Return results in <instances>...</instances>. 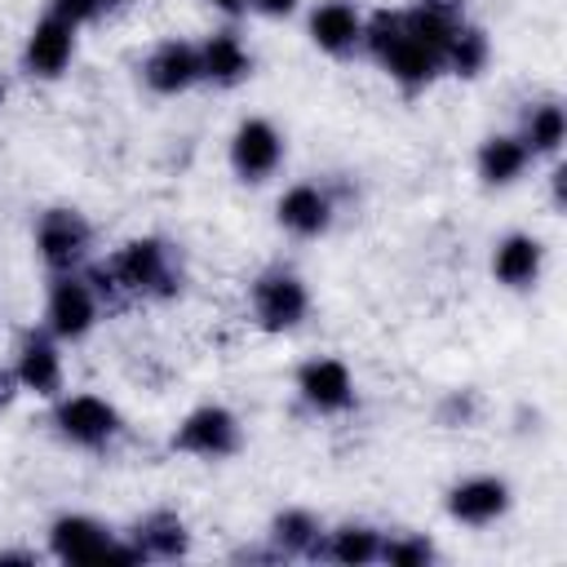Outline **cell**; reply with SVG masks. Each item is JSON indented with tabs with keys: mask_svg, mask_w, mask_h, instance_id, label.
<instances>
[{
	"mask_svg": "<svg viewBox=\"0 0 567 567\" xmlns=\"http://www.w3.org/2000/svg\"><path fill=\"white\" fill-rule=\"evenodd\" d=\"M527 168H532V151L523 146L518 133H487L474 151V173L492 190L514 186L518 177H527Z\"/></svg>",
	"mask_w": 567,
	"mask_h": 567,
	"instance_id": "20",
	"label": "cell"
},
{
	"mask_svg": "<svg viewBox=\"0 0 567 567\" xmlns=\"http://www.w3.org/2000/svg\"><path fill=\"white\" fill-rule=\"evenodd\" d=\"M128 540L142 563H173V558L190 554V527L177 509H151L146 518L133 523Z\"/></svg>",
	"mask_w": 567,
	"mask_h": 567,
	"instance_id": "19",
	"label": "cell"
},
{
	"mask_svg": "<svg viewBox=\"0 0 567 567\" xmlns=\"http://www.w3.org/2000/svg\"><path fill=\"white\" fill-rule=\"evenodd\" d=\"M49 554L58 563H142L133 540L93 514H58L49 523Z\"/></svg>",
	"mask_w": 567,
	"mask_h": 567,
	"instance_id": "4",
	"label": "cell"
},
{
	"mask_svg": "<svg viewBox=\"0 0 567 567\" xmlns=\"http://www.w3.org/2000/svg\"><path fill=\"white\" fill-rule=\"evenodd\" d=\"M142 84L155 97H182L186 89L199 84V49L182 35L159 40L146 58H142Z\"/></svg>",
	"mask_w": 567,
	"mask_h": 567,
	"instance_id": "15",
	"label": "cell"
},
{
	"mask_svg": "<svg viewBox=\"0 0 567 567\" xmlns=\"http://www.w3.org/2000/svg\"><path fill=\"white\" fill-rule=\"evenodd\" d=\"M509 501H514V492H509V483L501 474H465V478H456L447 487L443 509H447V518L456 527H474L478 532V527L501 523L509 514Z\"/></svg>",
	"mask_w": 567,
	"mask_h": 567,
	"instance_id": "12",
	"label": "cell"
},
{
	"mask_svg": "<svg viewBox=\"0 0 567 567\" xmlns=\"http://www.w3.org/2000/svg\"><path fill=\"white\" fill-rule=\"evenodd\" d=\"M102 319V297L93 292V284L84 279V270H66V275H53L49 292H44V328L71 346V341H84Z\"/></svg>",
	"mask_w": 567,
	"mask_h": 567,
	"instance_id": "8",
	"label": "cell"
},
{
	"mask_svg": "<svg viewBox=\"0 0 567 567\" xmlns=\"http://www.w3.org/2000/svg\"><path fill=\"white\" fill-rule=\"evenodd\" d=\"M549 199H554V208H567V168L563 164H554V173H549Z\"/></svg>",
	"mask_w": 567,
	"mask_h": 567,
	"instance_id": "31",
	"label": "cell"
},
{
	"mask_svg": "<svg viewBox=\"0 0 567 567\" xmlns=\"http://www.w3.org/2000/svg\"><path fill=\"white\" fill-rule=\"evenodd\" d=\"M208 9H217L221 18H244L248 13V0H204Z\"/></svg>",
	"mask_w": 567,
	"mask_h": 567,
	"instance_id": "32",
	"label": "cell"
},
{
	"mask_svg": "<svg viewBox=\"0 0 567 567\" xmlns=\"http://www.w3.org/2000/svg\"><path fill=\"white\" fill-rule=\"evenodd\" d=\"M478 412H483L478 390H447L443 403H439V425H447V430H470V425L478 421Z\"/></svg>",
	"mask_w": 567,
	"mask_h": 567,
	"instance_id": "28",
	"label": "cell"
},
{
	"mask_svg": "<svg viewBox=\"0 0 567 567\" xmlns=\"http://www.w3.org/2000/svg\"><path fill=\"white\" fill-rule=\"evenodd\" d=\"M443 75H456V80H474V75H483L487 71V62H492V40H487V31L478 27V22H456V31L447 35V44H443Z\"/></svg>",
	"mask_w": 567,
	"mask_h": 567,
	"instance_id": "24",
	"label": "cell"
},
{
	"mask_svg": "<svg viewBox=\"0 0 567 567\" xmlns=\"http://www.w3.org/2000/svg\"><path fill=\"white\" fill-rule=\"evenodd\" d=\"M275 221L292 239H319L337 221V195L328 182H292L275 199Z\"/></svg>",
	"mask_w": 567,
	"mask_h": 567,
	"instance_id": "13",
	"label": "cell"
},
{
	"mask_svg": "<svg viewBox=\"0 0 567 567\" xmlns=\"http://www.w3.org/2000/svg\"><path fill=\"white\" fill-rule=\"evenodd\" d=\"M199 84H213V89H235L252 75V49L244 44L239 31H213L204 35L199 44Z\"/></svg>",
	"mask_w": 567,
	"mask_h": 567,
	"instance_id": "18",
	"label": "cell"
},
{
	"mask_svg": "<svg viewBox=\"0 0 567 567\" xmlns=\"http://www.w3.org/2000/svg\"><path fill=\"white\" fill-rule=\"evenodd\" d=\"M381 527L372 523H337V527H323V540H319V558L323 563H337V567H368L381 558Z\"/></svg>",
	"mask_w": 567,
	"mask_h": 567,
	"instance_id": "21",
	"label": "cell"
},
{
	"mask_svg": "<svg viewBox=\"0 0 567 567\" xmlns=\"http://www.w3.org/2000/svg\"><path fill=\"white\" fill-rule=\"evenodd\" d=\"M284 133L266 120V115H244L226 142V159H230V173L244 182V186H261L270 182L279 168H284Z\"/></svg>",
	"mask_w": 567,
	"mask_h": 567,
	"instance_id": "9",
	"label": "cell"
},
{
	"mask_svg": "<svg viewBox=\"0 0 567 567\" xmlns=\"http://www.w3.org/2000/svg\"><path fill=\"white\" fill-rule=\"evenodd\" d=\"M53 430L62 443L80 447V452H106L120 434H124V416L111 399L102 394H58L53 399Z\"/></svg>",
	"mask_w": 567,
	"mask_h": 567,
	"instance_id": "5",
	"label": "cell"
},
{
	"mask_svg": "<svg viewBox=\"0 0 567 567\" xmlns=\"http://www.w3.org/2000/svg\"><path fill=\"white\" fill-rule=\"evenodd\" d=\"M71 58H75V27L62 22L58 13H44L22 40V71L31 80H62Z\"/></svg>",
	"mask_w": 567,
	"mask_h": 567,
	"instance_id": "16",
	"label": "cell"
},
{
	"mask_svg": "<svg viewBox=\"0 0 567 567\" xmlns=\"http://www.w3.org/2000/svg\"><path fill=\"white\" fill-rule=\"evenodd\" d=\"M403 22H408V31H412L430 53L443 58V44H447V35H452L456 22H461V9H456V0H416L412 9H403ZM439 66H443V62H439Z\"/></svg>",
	"mask_w": 567,
	"mask_h": 567,
	"instance_id": "25",
	"label": "cell"
},
{
	"mask_svg": "<svg viewBox=\"0 0 567 567\" xmlns=\"http://www.w3.org/2000/svg\"><path fill=\"white\" fill-rule=\"evenodd\" d=\"M545 275V244L527 230H509L492 244V279L509 292H527L536 288Z\"/></svg>",
	"mask_w": 567,
	"mask_h": 567,
	"instance_id": "17",
	"label": "cell"
},
{
	"mask_svg": "<svg viewBox=\"0 0 567 567\" xmlns=\"http://www.w3.org/2000/svg\"><path fill=\"white\" fill-rule=\"evenodd\" d=\"M297 9H301V0H248V13L270 18V22H284V18H292Z\"/></svg>",
	"mask_w": 567,
	"mask_h": 567,
	"instance_id": "29",
	"label": "cell"
},
{
	"mask_svg": "<svg viewBox=\"0 0 567 567\" xmlns=\"http://www.w3.org/2000/svg\"><path fill=\"white\" fill-rule=\"evenodd\" d=\"M275 558H319V540H323V523L310 514V509H279L270 518V532H266Z\"/></svg>",
	"mask_w": 567,
	"mask_h": 567,
	"instance_id": "23",
	"label": "cell"
},
{
	"mask_svg": "<svg viewBox=\"0 0 567 567\" xmlns=\"http://www.w3.org/2000/svg\"><path fill=\"white\" fill-rule=\"evenodd\" d=\"M35 257L53 270V275H66V270H84L89 257H93V221L80 213V208H66V204H53L35 217Z\"/></svg>",
	"mask_w": 567,
	"mask_h": 567,
	"instance_id": "6",
	"label": "cell"
},
{
	"mask_svg": "<svg viewBox=\"0 0 567 567\" xmlns=\"http://www.w3.org/2000/svg\"><path fill=\"white\" fill-rule=\"evenodd\" d=\"M377 563H385V567H425V563H434V545L421 532H385Z\"/></svg>",
	"mask_w": 567,
	"mask_h": 567,
	"instance_id": "26",
	"label": "cell"
},
{
	"mask_svg": "<svg viewBox=\"0 0 567 567\" xmlns=\"http://www.w3.org/2000/svg\"><path fill=\"white\" fill-rule=\"evenodd\" d=\"M518 137H523V146L532 151V159H558L563 137H567V115H563L558 97L527 102V111H523V120H518Z\"/></svg>",
	"mask_w": 567,
	"mask_h": 567,
	"instance_id": "22",
	"label": "cell"
},
{
	"mask_svg": "<svg viewBox=\"0 0 567 567\" xmlns=\"http://www.w3.org/2000/svg\"><path fill=\"white\" fill-rule=\"evenodd\" d=\"M0 106H4V80H0Z\"/></svg>",
	"mask_w": 567,
	"mask_h": 567,
	"instance_id": "33",
	"label": "cell"
},
{
	"mask_svg": "<svg viewBox=\"0 0 567 567\" xmlns=\"http://www.w3.org/2000/svg\"><path fill=\"white\" fill-rule=\"evenodd\" d=\"M363 53L403 89V93H421L430 89L443 66H439V53H430L403 22V9H377L368 13L363 22Z\"/></svg>",
	"mask_w": 567,
	"mask_h": 567,
	"instance_id": "2",
	"label": "cell"
},
{
	"mask_svg": "<svg viewBox=\"0 0 567 567\" xmlns=\"http://www.w3.org/2000/svg\"><path fill=\"white\" fill-rule=\"evenodd\" d=\"M13 377H18V390L31 394V399H58L62 385H66V359H62V341L49 332V328H27L13 346V359H9Z\"/></svg>",
	"mask_w": 567,
	"mask_h": 567,
	"instance_id": "10",
	"label": "cell"
},
{
	"mask_svg": "<svg viewBox=\"0 0 567 567\" xmlns=\"http://www.w3.org/2000/svg\"><path fill=\"white\" fill-rule=\"evenodd\" d=\"M248 315L261 332L270 337H284V332H297L306 319H310V288L297 270L288 266H270L261 270L252 284H248Z\"/></svg>",
	"mask_w": 567,
	"mask_h": 567,
	"instance_id": "3",
	"label": "cell"
},
{
	"mask_svg": "<svg viewBox=\"0 0 567 567\" xmlns=\"http://www.w3.org/2000/svg\"><path fill=\"white\" fill-rule=\"evenodd\" d=\"M120 9H124V0H49V13H58L62 22H71L75 31L102 22V18L120 13Z\"/></svg>",
	"mask_w": 567,
	"mask_h": 567,
	"instance_id": "27",
	"label": "cell"
},
{
	"mask_svg": "<svg viewBox=\"0 0 567 567\" xmlns=\"http://www.w3.org/2000/svg\"><path fill=\"white\" fill-rule=\"evenodd\" d=\"M168 447L195 461H230L244 447V425L226 403H199L173 425Z\"/></svg>",
	"mask_w": 567,
	"mask_h": 567,
	"instance_id": "7",
	"label": "cell"
},
{
	"mask_svg": "<svg viewBox=\"0 0 567 567\" xmlns=\"http://www.w3.org/2000/svg\"><path fill=\"white\" fill-rule=\"evenodd\" d=\"M84 279L102 297V306L133 297V301H173L182 292V257L164 235H133L106 261L84 266Z\"/></svg>",
	"mask_w": 567,
	"mask_h": 567,
	"instance_id": "1",
	"label": "cell"
},
{
	"mask_svg": "<svg viewBox=\"0 0 567 567\" xmlns=\"http://www.w3.org/2000/svg\"><path fill=\"white\" fill-rule=\"evenodd\" d=\"M18 394H22V390H18V377H13V368H9V363H0V412H9Z\"/></svg>",
	"mask_w": 567,
	"mask_h": 567,
	"instance_id": "30",
	"label": "cell"
},
{
	"mask_svg": "<svg viewBox=\"0 0 567 567\" xmlns=\"http://www.w3.org/2000/svg\"><path fill=\"white\" fill-rule=\"evenodd\" d=\"M363 22L368 13L354 0H319L306 13V35L328 58H350L363 49Z\"/></svg>",
	"mask_w": 567,
	"mask_h": 567,
	"instance_id": "14",
	"label": "cell"
},
{
	"mask_svg": "<svg viewBox=\"0 0 567 567\" xmlns=\"http://www.w3.org/2000/svg\"><path fill=\"white\" fill-rule=\"evenodd\" d=\"M292 390L315 416H346L354 408V372L337 354H310L297 368Z\"/></svg>",
	"mask_w": 567,
	"mask_h": 567,
	"instance_id": "11",
	"label": "cell"
}]
</instances>
